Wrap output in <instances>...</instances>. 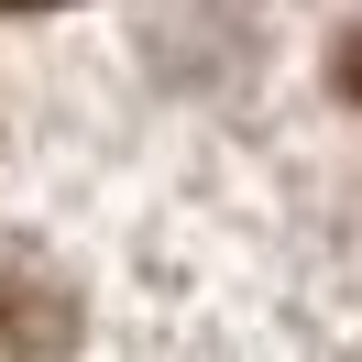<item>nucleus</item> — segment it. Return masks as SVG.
<instances>
[{
  "mask_svg": "<svg viewBox=\"0 0 362 362\" xmlns=\"http://www.w3.org/2000/svg\"><path fill=\"white\" fill-rule=\"evenodd\" d=\"M66 340H77V296L33 274L23 252H0V351H66Z\"/></svg>",
  "mask_w": 362,
  "mask_h": 362,
  "instance_id": "f257e3e1",
  "label": "nucleus"
},
{
  "mask_svg": "<svg viewBox=\"0 0 362 362\" xmlns=\"http://www.w3.org/2000/svg\"><path fill=\"white\" fill-rule=\"evenodd\" d=\"M329 77H340V99H351V110H362V33H351V45H340V66H329Z\"/></svg>",
  "mask_w": 362,
  "mask_h": 362,
  "instance_id": "f03ea898",
  "label": "nucleus"
},
{
  "mask_svg": "<svg viewBox=\"0 0 362 362\" xmlns=\"http://www.w3.org/2000/svg\"><path fill=\"white\" fill-rule=\"evenodd\" d=\"M23 11H45V0H23Z\"/></svg>",
  "mask_w": 362,
  "mask_h": 362,
  "instance_id": "7ed1b4c3",
  "label": "nucleus"
}]
</instances>
